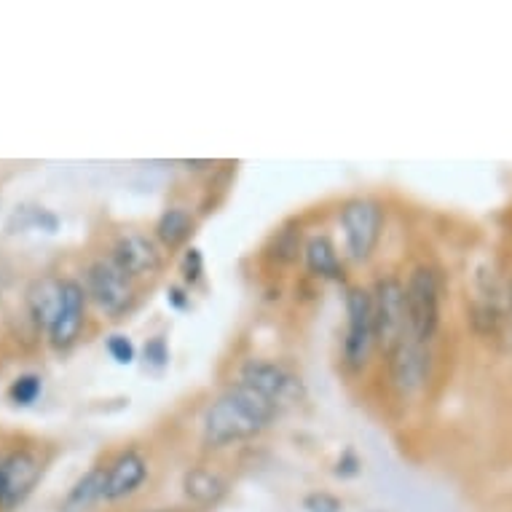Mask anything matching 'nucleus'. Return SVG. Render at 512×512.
Returning a JSON list of instances; mask_svg holds the SVG:
<instances>
[{
  "instance_id": "2eb2a0df",
  "label": "nucleus",
  "mask_w": 512,
  "mask_h": 512,
  "mask_svg": "<svg viewBox=\"0 0 512 512\" xmlns=\"http://www.w3.org/2000/svg\"><path fill=\"white\" fill-rule=\"evenodd\" d=\"M180 488H183L185 499L194 504L196 510H212V507H218L226 499L228 491H231V483L215 467L196 464V467H188L183 472Z\"/></svg>"
},
{
  "instance_id": "a878e982",
  "label": "nucleus",
  "mask_w": 512,
  "mask_h": 512,
  "mask_svg": "<svg viewBox=\"0 0 512 512\" xmlns=\"http://www.w3.org/2000/svg\"><path fill=\"white\" fill-rule=\"evenodd\" d=\"M191 290H188V287L185 285H180V282H175V285H169L167 287V303L169 306H172V309L175 311H188L191 309Z\"/></svg>"
},
{
  "instance_id": "6e6552de",
  "label": "nucleus",
  "mask_w": 512,
  "mask_h": 512,
  "mask_svg": "<svg viewBox=\"0 0 512 512\" xmlns=\"http://www.w3.org/2000/svg\"><path fill=\"white\" fill-rule=\"evenodd\" d=\"M108 255L116 261V266L132 277L140 285L145 279L159 277L167 263V252L156 242V236L140 228H126L113 236L108 247Z\"/></svg>"
},
{
  "instance_id": "f03ea898",
  "label": "nucleus",
  "mask_w": 512,
  "mask_h": 512,
  "mask_svg": "<svg viewBox=\"0 0 512 512\" xmlns=\"http://www.w3.org/2000/svg\"><path fill=\"white\" fill-rule=\"evenodd\" d=\"M81 282L89 295V303L110 322L126 319L140 303V285L118 269L108 252H102L86 263Z\"/></svg>"
},
{
  "instance_id": "1a4fd4ad",
  "label": "nucleus",
  "mask_w": 512,
  "mask_h": 512,
  "mask_svg": "<svg viewBox=\"0 0 512 512\" xmlns=\"http://www.w3.org/2000/svg\"><path fill=\"white\" fill-rule=\"evenodd\" d=\"M373 317H376L378 352L389 354L408 336V311H405V279L381 277L370 287Z\"/></svg>"
},
{
  "instance_id": "bb28decb",
  "label": "nucleus",
  "mask_w": 512,
  "mask_h": 512,
  "mask_svg": "<svg viewBox=\"0 0 512 512\" xmlns=\"http://www.w3.org/2000/svg\"><path fill=\"white\" fill-rule=\"evenodd\" d=\"M3 454H6V451H3V448H0V470H3Z\"/></svg>"
},
{
  "instance_id": "b1692460",
  "label": "nucleus",
  "mask_w": 512,
  "mask_h": 512,
  "mask_svg": "<svg viewBox=\"0 0 512 512\" xmlns=\"http://www.w3.org/2000/svg\"><path fill=\"white\" fill-rule=\"evenodd\" d=\"M301 504L306 512H344V502L330 491H311L303 496Z\"/></svg>"
},
{
  "instance_id": "4468645a",
  "label": "nucleus",
  "mask_w": 512,
  "mask_h": 512,
  "mask_svg": "<svg viewBox=\"0 0 512 512\" xmlns=\"http://www.w3.org/2000/svg\"><path fill=\"white\" fill-rule=\"evenodd\" d=\"M303 266L319 282L346 285V258L338 252L336 242L328 234H311L303 242Z\"/></svg>"
},
{
  "instance_id": "dca6fc26",
  "label": "nucleus",
  "mask_w": 512,
  "mask_h": 512,
  "mask_svg": "<svg viewBox=\"0 0 512 512\" xmlns=\"http://www.w3.org/2000/svg\"><path fill=\"white\" fill-rule=\"evenodd\" d=\"M196 226H199V220H196L191 207L169 204L167 210L161 212L156 223H153V236L164 247V252H183L185 247H191Z\"/></svg>"
},
{
  "instance_id": "9d476101",
  "label": "nucleus",
  "mask_w": 512,
  "mask_h": 512,
  "mask_svg": "<svg viewBox=\"0 0 512 512\" xmlns=\"http://www.w3.org/2000/svg\"><path fill=\"white\" fill-rule=\"evenodd\" d=\"M86 319H89V295L81 279L65 277L62 287V306H59L54 325L46 333V341L54 352L65 354L81 344L86 333Z\"/></svg>"
},
{
  "instance_id": "f257e3e1",
  "label": "nucleus",
  "mask_w": 512,
  "mask_h": 512,
  "mask_svg": "<svg viewBox=\"0 0 512 512\" xmlns=\"http://www.w3.org/2000/svg\"><path fill=\"white\" fill-rule=\"evenodd\" d=\"M282 416L277 405L255 389L231 381L210 400L202 413V445L207 451H226L266 435Z\"/></svg>"
},
{
  "instance_id": "f3484780",
  "label": "nucleus",
  "mask_w": 512,
  "mask_h": 512,
  "mask_svg": "<svg viewBox=\"0 0 512 512\" xmlns=\"http://www.w3.org/2000/svg\"><path fill=\"white\" fill-rule=\"evenodd\" d=\"M102 502H105V464H94L92 470L84 472L70 486L59 504V512H89Z\"/></svg>"
},
{
  "instance_id": "39448f33",
  "label": "nucleus",
  "mask_w": 512,
  "mask_h": 512,
  "mask_svg": "<svg viewBox=\"0 0 512 512\" xmlns=\"http://www.w3.org/2000/svg\"><path fill=\"white\" fill-rule=\"evenodd\" d=\"M346 330L341 338V365L346 373H362L376 352V317H373V295L370 287L346 285L344 290Z\"/></svg>"
},
{
  "instance_id": "412c9836",
  "label": "nucleus",
  "mask_w": 512,
  "mask_h": 512,
  "mask_svg": "<svg viewBox=\"0 0 512 512\" xmlns=\"http://www.w3.org/2000/svg\"><path fill=\"white\" fill-rule=\"evenodd\" d=\"M177 274H180V285L188 287L191 293L207 282V263H204L202 250L196 244H191V247H185L180 252V258H177Z\"/></svg>"
},
{
  "instance_id": "5701e85b",
  "label": "nucleus",
  "mask_w": 512,
  "mask_h": 512,
  "mask_svg": "<svg viewBox=\"0 0 512 512\" xmlns=\"http://www.w3.org/2000/svg\"><path fill=\"white\" fill-rule=\"evenodd\" d=\"M105 352L116 365H135L137 362V346L126 333H110L105 336Z\"/></svg>"
},
{
  "instance_id": "4be33fe9",
  "label": "nucleus",
  "mask_w": 512,
  "mask_h": 512,
  "mask_svg": "<svg viewBox=\"0 0 512 512\" xmlns=\"http://www.w3.org/2000/svg\"><path fill=\"white\" fill-rule=\"evenodd\" d=\"M140 362H143L145 373H151V376H161L164 370L169 368V362H172V349H169L167 336H151L140 349Z\"/></svg>"
},
{
  "instance_id": "aec40b11",
  "label": "nucleus",
  "mask_w": 512,
  "mask_h": 512,
  "mask_svg": "<svg viewBox=\"0 0 512 512\" xmlns=\"http://www.w3.org/2000/svg\"><path fill=\"white\" fill-rule=\"evenodd\" d=\"M6 397H9V403L17 405V408H33V405L43 397V376L41 373H33V370L19 373V376L9 384V389H6Z\"/></svg>"
},
{
  "instance_id": "7ed1b4c3",
  "label": "nucleus",
  "mask_w": 512,
  "mask_h": 512,
  "mask_svg": "<svg viewBox=\"0 0 512 512\" xmlns=\"http://www.w3.org/2000/svg\"><path fill=\"white\" fill-rule=\"evenodd\" d=\"M51 464L49 448L41 440H22L3 454L0 470V512H14L33 496Z\"/></svg>"
},
{
  "instance_id": "423d86ee",
  "label": "nucleus",
  "mask_w": 512,
  "mask_h": 512,
  "mask_svg": "<svg viewBox=\"0 0 512 512\" xmlns=\"http://www.w3.org/2000/svg\"><path fill=\"white\" fill-rule=\"evenodd\" d=\"M443 274L429 266L419 263L411 269L405 279V311H408V333L421 344H432V338L440 330L443 319Z\"/></svg>"
},
{
  "instance_id": "6ab92c4d",
  "label": "nucleus",
  "mask_w": 512,
  "mask_h": 512,
  "mask_svg": "<svg viewBox=\"0 0 512 512\" xmlns=\"http://www.w3.org/2000/svg\"><path fill=\"white\" fill-rule=\"evenodd\" d=\"M303 234L301 226H282L277 234L271 236L269 247H266V258L277 263V266H287V263L298 261L303 255Z\"/></svg>"
},
{
  "instance_id": "ddd939ff",
  "label": "nucleus",
  "mask_w": 512,
  "mask_h": 512,
  "mask_svg": "<svg viewBox=\"0 0 512 512\" xmlns=\"http://www.w3.org/2000/svg\"><path fill=\"white\" fill-rule=\"evenodd\" d=\"M62 287H65V277L59 274H41L30 279V285L25 287V298H22L25 319L38 336H46L54 325V317L62 306Z\"/></svg>"
},
{
  "instance_id": "393cba45",
  "label": "nucleus",
  "mask_w": 512,
  "mask_h": 512,
  "mask_svg": "<svg viewBox=\"0 0 512 512\" xmlns=\"http://www.w3.org/2000/svg\"><path fill=\"white\" fill-rule=\"evenodd\" d=\"M360 472H362V459L357 456V451H354V448H344V451H341V456L336 459L333 475L341 480H352V478H357Z\"/></svg>"
},
{
  "instance_id": "20e7f679",
  "label": "nucleus",
  "mask_w": 512,
  "mask_h": 512,
  "mask_svg": "<svg viewBox=\"0 0 512 512\" xmlns=\"http://www.w3.org/2000/svg\"><path fill=\"white\" fill-rule=\"evenodd\" d=\"M338 226L344 236L346 263H368L376 255L384 226H387V210L373 196H352L338 210Z\"/></svg>"
},
{
  "instance_id": "0eeeda50",
  "label": "nucleus",
  "mask_w": 512,
  "mask_h": 512,
  "mask_svg": "<svg viewBox=\"0 0 512 512\" xmlns=\"http://www.w3.org/2000/svg\"><path fill=\"white\" fill-rule=\"evenodd\" d=\"M236 381L255 389L279 411L295 408L306 400V384L290 365L271 357H247L236 370Z\"/></svg>"
},
{
  "instance_id": "9b49d317",
  "label": "nucleus",
  "mask_w": 512,
  "mask_h": 512,
  "mask_svg": "<svg viewBox=\"0 0 512 512\" xmlns=\"http://www.w3.org/2000/svg\"><path fill=\"white\" fill-rule=\"evenodd\" d=\"M387 357V373L389 384L400 397H413L419 395L421 389L427 387L429 381V344H421L408 333L400 344L392 349Z\"/></svg>"
},
{
  "instance_id": "cd10ccee",
  "label": "nucleus",
  "mask_w": 512,
  "mask_h": 512,
  "mask_svg": "<svg viewBox=\"0 0 512 512\" xmlns=\"http://www.w3.org/2000/svg\"><path fill=\"white\" fill-rule=\"evenodd\" d=\"M510 303H512V279H510Z\"/></svg>"
},
{
  "instance_id": "f8f14e48",
  "label": "nucleus",
  "mask_w": 512,
  "mask_h": 512,
  "mask_svg": "<svg viewBox=\"0 0 512 512\" xmlns=\"http://www.w3.org/2000/svg\"><path fill=\"white\" fill-rule=\"evenodd\" d=\"M151 475L148 456L137 445H126L105 462V502H124L145 486Z\"/></svg>"
},
{
  "instance_id": "a211bd4d",
  "label": "nucleus",
  "mask_w": 512,
  "mask_h": 512,
  "mask_svg": "<svg viewBox=\"0 0 512 512\" xmlns=\"http://www.w3.org/2000/svg\"><path fill=\"white\" fill-rule=\"evenodd\" d=\"M6 231L9 234H27V231H43V234H57L59 218L57 212L46 210L41 204H17L6 220Z\"/></svg>"
}]
</instances>
